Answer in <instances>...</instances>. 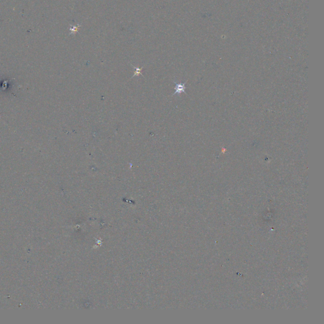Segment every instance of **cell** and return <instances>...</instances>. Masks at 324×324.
<instances>
[{
	"label": "cell",
	"mask_w": 324,
	"mask_h": 324,
	"mask_svg": "<svg viewBox=\"0 0 324 324\" xmlns=\"http://www.w3.org/2000/svg\"><path fill=\"white\" fill-rule=\"evenodd\" d=\"M175 83V85H176V91H175L174 93L172 94V96L174 95H176V94H178V95H180V94L182 93H186V83H180V82H174Z\"/></svg>",
	"instance_id": "6da1fadb"
},
{
	"label": "cell",
	"mask_w": 324,
	"mask_h": 324,
	"mask_svg": "<svg viewBox=\"0 0 324 324\" xmlns=\"http://www.w3.org/2000/svg\"><path fill=\"white\" fill-rule=\"evenodd\" d=\"M132 65V67H133L134 68V76H133V77H134V76H136L142 75L141 71H142V69L143 67H141V68H137V67H134V66H133V65ZM133 77H132V78H133Z\"/></svg>",
	"instance_id": "7a4b0ae2"
},
{
	"label": "cell",
	"mask_w": 324,
	"mask_h": 324,
	"mask_svg": "<svg viewBox=\"0 0 324 324\" xmlns=\"http://www.w3.org/2000/svg\"><path fill=\"white\" fill-rule=\"evenodd\" d=\"M81 27L80 25H77V26H73L70 28V34H75L76 32H78V29L79 28Z\"/></svg>",
	"instance_id": "3957f363"
}]
</instances>
